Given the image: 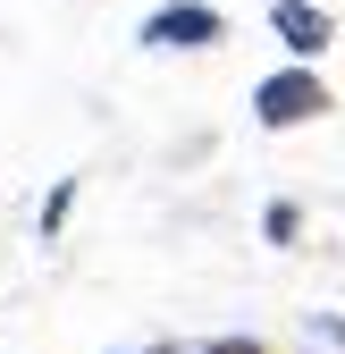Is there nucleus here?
Returning a JSON list of instances; mask_svg holds the SVG:
<instances>
[{
    "mask_svg": "<svg viewBox=\"0 0 345 354\" xmlns=\"http://www.w3.org/2000/svg\"><path fill=\"white\" fill-rule=\"evenodd\" d=\"M312 329H320L328 346H345V313H312Z\"/></svg>",
    "mask_w": 345,
    "mask_h": 354,
    "instance_id": "obj_7",
    "label": "nucleus"
},
{
    "mask_svg": "<svg viewBox=\"0 0 345 354\" xmlns=\"http://www.w3.org/2000/svg\"><path fill=\"white\" fill-rule=\"evenodd\" d=\"M202 354H270V346H262V337H210Z\"/></svg>",
    "mask_w": 345,
    "mask_h": 354,
    "instance_id": "obj_6",
    "label": "nucleus"
},
{
    "mask_svg": "<svg viewBox=\"0 0 345 354\" xmlns=\"http://www.w3.org/2000/svg\"><path fill=\"white\" fill-rule=\"evenodd\" d=\"M262 236L270 245H295V236H304V211H295V203H270L262 211Z\"/></svg>",
    "mask_w": 345,
    "mask_h": 354,
    "instance_id": "obj_4",
    "label": "nucleus"
},
{
    "mask_svg": "<svg viewBox=\"0 0 345 354\" xmlns=\"http://www.w3.org/2000/svg\"><path fill=\"white\" fill-rule=\"evenodd\" d=\"M320 110H328V84H320L312 68H278V76L253 84V118H262L270 136H286V127H312Z\"/></svg>",
    "mask_w": 345,
    "mask_h": 354,
    "instance_id": "obj_1",
    "label": "nucleus"
},
{
    "mask_svg": "<svg viewBox=\"0 0 345 354\" xmlns=\"http://www.w3.org/2000/svg\"><path fill=\"white\" fill-rule=\"evenodd\" d=\"M144 51H210V42H228V17L210 9V0H168V9L144 17Z\"/></svg>",
    "mask_w": 345,
    "mask_h": 354,
    "instance_id": "obj_2",
    "label": "nucleus"
},
{
    "mask_svg": "<svg viewBox=\"0 0 345 354\" xmlns=\"http://www.w3.org/2000/svg\"><path fill=\"white\" fill-rule=\"evenodd\" d=\"M270 34L286 42V59H295V68H312V59L328 51V34H337V26H328V9H312V0H270Z\"/></svg>",
    "mask_w": 345,
    "mask_h": 354,
    "instance_id": "obj_3",
    "label": "nucleus"
},
{
    "mask_svg": "<svg viewBox=\"0 0 345 354\" xmlns=\"http://www.w3.org/2000/svg\"><path fill=\"white\" fill-rule=\"evenodd\" d=\"M135 354H177V346H135Z\"/></svg>",
    "mask_w": 345,
    "mask_h": 354,
    "instance_id": "obj_8",
    "label": "nucleus"
},
{
    "mask_svg": "<svg viewBox=\"0 0 345 354\" xmlns=\"http://www.w3.org/2000/svg\"><path fill=\"white\" fill-rule=\"evenodd\" d=\"M68 211H76V177H59V186H51V203H42V236H59Z\"/></svg>",
    "mask_w": 345,
    "mask_h": 354,
    "instance_id": "obj_5",
    "label": "nucleus"
}]
</instances>
